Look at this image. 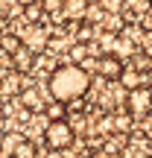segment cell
Instances as JSON below:
<instances>
[{
	"label": "cell",
	"instance_id": "cell-6",
	"mask_svg": "<svg viewBox=\"0 0 152 158\" xmlns=\"http://www.w3.org/2000/svg\"><path fill=\"white\" fill-rule=\"evenodd\" d=\"M18 102H21L27 111H32V114H41L44 111V100H41V88H35V85H27V88L18 94Z\"/></svg>",
	"mask_w": 152,
	"mask_h": 158
},
{
	"label": "cell",
	"instance_id": "cell-4",
	"mask_svg": "<svg viewBox=\"0 0 152 158\" xmlns=\"http://www.w3.org/2000/svg\"><path fill=\"white\" fill-rule=\"evenodd\" d=\"M94 70L100 73L102 79H108V82H117L120 76H123V59H117L114 53H102L100 59L94 62Z\"/></svg>",
	"mask_w": 152,
	"mask_h": 158
},
{
	"label": "cell",
	"instance_id": "cell-9",
	"mask_svg": "<svg viewBox=\"0 0 152 158\" xmlns=\"http://www.w3.org/2000/svg\"><path fill=\"white\" fill-rule=\"evenodd\" d=\"M117 85H120V88H126V94H129V91H138V88L146 85V73H141L138 68H126L123 76L117 79Z\"/></svg>",
	"mask_w": 152,
	"mask_h": 158
},
{
	"label": "cell",
	"instance_id": "cell-8",
	"mask_svg": "<svg viewBox=\"0 0 152 158\" xmlns=\"http://www.w3.org/2000/svg\"><path fill=\"white\" fill-rule=\"evenodd\" d=\"M88 9H91V3H88V0H64L62 15L68 18V21L79 23V21H85V18H88Z\"/></svg>",
	"mask_w": 152,
	"mask_h": 158
},
{
	"label": "cell",
	"instance_id": "cell-3",
	"mask_svg": "<svg viewBox=\"0 0 152 158\" xmlns=\"http://www.w3.org/2000/svg\"><path fill=\"white\" fill-rule=\"evenodd\" d=\"M126 111H129L132 117H146V114L152 111V88L149 85L126 94Z\"/></svg>",
	"mask_w": 152,
	"mask_h": 158
},
{
	"label": "cell",
	"instance_id": "cell-5",
	"mask_svg": "<svg viewBox=\"0 0 152 158\" xmlns=\"http://www.w3.org/2000/svg\"><path fill=\"white\" fill-rule=\"evenodd\" d=\"M21 38H23V47H29L32 53H41L47 44H50V32H47L44 27H23V32H21Z\"/></svg>",
	"mask_w": 152,
	"mask_h": 158
},
{
	"label": "cell",
	"instance_id": "cell-13",
	"mask_svg": "<svg viewBox=\"0 0 152 158\" xmlns=\"http://www.w3.org/2000/svg\"><path fill=\"white\" fill-rule=\"evenodd\" d=\"M47 12L41 3H32V6H23V23H29V27H35L38 21H44Z\"/></svg>",
	"mask_w": 152,
	"mask_h": 158
},
{
	"label": "cell",
	"instance_id": "cell-10",
	"mask_svg": "<svg viewBox=\"0 0 152 158\" xmlns=\"http://www.w3.org/2000/svg\"><path fill=\"white\" fill-rule=\"evenodd\" d=\"M68 56H70V64L85 68V64L91 62V56H94V44H82V41H76V44H70Z\"/></svg>",
	"mask_w": 152,
	"mask_h": 158
},
{
	"label": "cell",
	"instance_id": "cell-14",
	"mask_svg": "<svg viewBox=\"0 0 152 158\" xmlns=\"http://www.w3.org/2000/svg\"><path fill=\"white\" fill-rule=\"evenodd\" d=\"M21 147H23V135H18V132H6V135L0 138V149H6V152H12V155Z\"/></svg>",
	"mask_w": 152,
	"mask_h": 158
},
{
	"label": "cell",
	"instance_id": "cell-20",
	"mask_svg": "<svg viewBox=\"0 0 152 158\" xmlns=\"http://www.w3.org/2000/svg\"><path fill=\"white\" fill-rule=\"evenodd\" d=\"M0 82H3V76H0Z\"/></svg>",
	"mask_w": 152,
	"mask_h": 158
},
{
	"label": "cell",
	"instance_id": "cell-11",
	"mask_svg": "<svg viewBox=\"0 0 152 158\" xmlns=\"http://www.w3.org/2000/svg\"><path fill=\"white\" fill-rule=\"evenodd\" d=\"M21 47H23L21 32H3V35H0V50H3L6 56H15Z\"/></svg>",
	"mask_w": 152,
	"mask_h": 158
},
{
	"label": "cell",
	"instance_id": "cell-12",
	"mask_svg": "<svg viewBox=\"0 0 152 158\" xmlns=\"http://www.w3.org/2000/svg\"><path fill=\"white\" fill-rule=\"evenodd\" d=\"M23 91V76L15 73L12 70L9 76H3V82H0V94H21Z\"/></svg>",
	"mask_w": 152,
	"mask_h": 158
},
{
	"label": "cell",
	"instance_id": "cell-16",
	"mask_svg": "<svg viewBox=\"0 0 152 158\" xmlns=\"http://www.w3.org/2000/svg\"><path fill=\"white\" fill-rule=\"evenodd\" d=\"M102 12L105 15H120V12H126V0H100Z\"/></svg>",
	"mask_w": 152,
	"mask_h": 158
},
{
	"label": "cell",
	"instance_id": "cell-19",
	"mask_svg": "<svg viewBox=\"0 0 152 158\" xmlns=\"http://www.w3.org/2000/svg\"><path fill=\"white\" fill-rule=\"evenodd\" d=\"M97 158H108V155H105V152H100V155H97Z\"/></svg>",
	"mask_w": 152,
	"mask_h": 158
},
{
	"label": "cell",
	"instance_id": "cell-18",
	"mask_svg": "<svg viewBox=\"0 0 152 158\" xmlns=\"http://www.w3.org/2000/svg\"><path fill=\"white\" fill-rule=\"evenodd\" d=\"M18 6H32V3H41V0H15Z\"/></svg>",
	"mask_w": 152,
	"mask_h": 158
},
{
	"label": "cell",
	"instance_id": "cell-15",
	"mask_svg": "<svg viewBox=\"0 0 152 158\" xmlns=\"http://www.w3.org/2000/svg\"><path fill=\"white\" fill-rule=\"evenodd\" d=\"M126 12L132 18H143L152 12V0H126Z\"/></svg>",
	"mask_w": 152,
	"mask_h": 158
},
{
	"label": "cell",
	"instance_id": "cell-1",
	"mask_svg": "<svg viewBox=\"0 0 152 158\" xmlns=\"http://www.w3.org/2000/svg\"><path fill=\"white\" fill-rule=\"evenodd\" d=\"M47 88H50V97L56 102H76L82 100L91 91V73L79 64H56L50 70V79H47Z\"/></svg>",
	"mask_w": 152,
	"mask_h": 158
},
{
	"label": "cell",
	"instance_id": "cell-17",
	"mask_svg": "<svg viewBox=\"0 0 152 158\" xmlns=\"http://www.w3.org/2000/svg\"><path fill=\"white\" fill-rule=\"evenodd\" d=\"M41 6H44L47 15H56V12L64 9V0H41Z\"/></svg>",
	"mask_w": 152,
	"mask_h": 158
},
{
	"label": "cell",
	"instance_id": "cell-7",
	"mask_svg": "<svg viewBox=\"0 0 152 158\" xmlns=\"http://www.w3.org/2000/svg\"><path fill=\"white\" fill-rule=\"evenodd\" d=\"M32 68H35V53L29 50V47H21V50L12 56V70L15 73H32Z\"/></svg>",
	"mask_w": 152,
	"mask_h": 158
},
{
	"label": "cell",
	"instance_id": "cell-2",
	"mask_svg": "<svg viewBox=\"0 0 152 158\" xmlns=\"http://www.w3.org/2000/svg\"><path fill=\"white\" fill-rule=\"evenodd\" d=\"M76 138V129L70 120H47L44 126V143L50 149H56V152H62V149H68L70 143H73Z\"/></svg>",
	"mask_w": 152,
	"mask_h": 158
}]
</instances>
